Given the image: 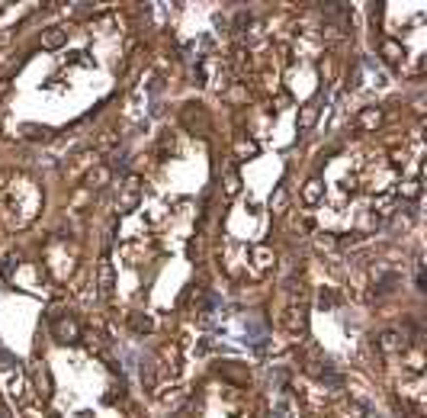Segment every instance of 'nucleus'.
Here are the masks:
<instances>
[{
    "mask_svg": "<svg viewBox=\"0 0 427 418\" xmlns=\"http://www.w3.org/2000/svg\"><path fill=\"white\" fill-rule=\"evenodd\" d=\"M55 338L61 341V344H68V341H78L80 338V328L74 318H61V322H55Z\"/></svg>",
    "mask_w": 427,
    "mask_h": 418,
    "instance_id": "obj_1",
    "label": "nucleus"
},
{
    "mask_svg": "<svg viewBox=\"0 0 427 418\" xmlns=\"http://www.w3.org/2000/svg\"><path fill=\"white\" fill-rule=\"evenodd\" d=\"M42 45H45V48H61V45H64V32H61V29H45V36H42Z\"/></svg>",
    "mask_w": 427,
    "mask_h": 418,
    "instance_id": "obj_2",
    "label": "nucleus"
},
{
    "mask_svg": "<svg viewBox=\"0 0 427 418\" xmlns=\"http://www.w3.org/2000/svg\"><path fill=\"white\" fill-rule=\"evenodd\" d=\"M379 52L386 55V62H392V64H395L398 58H402V48H398V42H392V39H386V42H382V45H379Z\"/></svg>",
    "mask_w": 427,
    "mask_h": 418,
    "instance_id": "obj_3",
    "label": "nucleus"
},
{
    "mask_svg": "<svg viewBox=\"0 0 427 418\" xmlns=\"http://www.w3.org/2000/svg\"><path fill=\"white\" fill-rule=\"evenodd\" d=\"M132 328H135V332H151L155 322H151L148 315H141V312H135V315H132Z\"/></svg>",
    "mask_w": 427,
    "mask_h": 418,
    "instance_id": "obj_4",
    "label": "nucleus"
},
{
    "mask_svg": "<svg viewBox=\"0 0 427 418\" xmlns=\"http://www.w3.org/2000/svg\"><path fill=\"white\" fill-rule=\"evenodd\" d=\"M305 203H318V196H321V184L318 180H309V187H305Z\"/></svg>",
    "mask_w": 427,
    "mask_h": 418,
    "instance_id": "obj_5",
    "label": "nucleus"
},
{
    "mask_svg": "<svg viewBox=\"0 0 427 418\" xmlns=\"http://www.w3.org/2000/svg\"><path fill=\"white\" fill-rule=\"evenodd\" d=\"M225 376H228V379H234V383H244V379H248V373L238 370V364H228V367H225Z\"/></svg>",
    "mask_w": 427,
    "mask_h": 418,
    "instance_id": "obj_6",
    "label": "nucleus"
},
{
    "mask_svg": "<svg viewBox=\"0 0 427 418\" xmlns=\"http://www.w3.org/2000/svg\"><path fill=\"white\" fill-rule=\"evenodd\" d=\"M315 116H318V106H315V103H309V106L302 109V125H311V123H315Z\"/></svg>",
    "mask_w": 427,
    "mask_h": 418,
    "instance_id": "obj_7",
    "label": "nucleus"
},
{
    "mask_svg": "<svg viewBox=\"0 0 427 418\" xmlns=\"http://www.w3.org/2000/svg\"><path fill=\"white\" fill-rule=\"evenodd\" d=\"M360 123H363L366 129H373V125L379 123V109H366V113H363V119H360Z\"/></svg>",
    "mask_w": 427,
    "mask_h": 418,
    "instance_id": "obj_8",
    "label": "nucleus"
},
{
    "mask_svg": "<svg viewBox=\"0 0 427 418\" xmlns=\"http://www.w3.org/2000/svg\"><path fill=\"white\" fill-rule=\"evenodd\" d=\"M23 132H29V139H48L52 135L48 129H39V125H23Z\"/></svg>",
    "mask_w": 427,
    "mask_h": 418,
    "instance_id": "obj_9",
    "label": "nucleus"
},
{
    "mask_svg": "<svg viewBox=\"0 0 427 418\" xmlns=\"http://www.w3.org/2000/svg\"><path fill=\"white\" fill-rule=\"evenodd\" d=\"M100 283H103V293H109V283H113V271H109V264H103V271H100Z\"/></svg>",
    "mask_w": 427,
    "mask_h": 418,
    "instance_id": "obj_10",
    "label": "nucleus"
},
{
    "mask_svg": "<svg viewBox=\"0 0 427 418\" xmlns=\"http://www.w3.org/2000/svg\"><path fill=\"white\" fill-rule=\"evenodd\" d=\"M238 155H241V158L257 155V145H254V142H241V145H238Z\"/></svg>",
    "mask_w": 427,
    "mask_h": 418,
    "instance_id": "obj_11",
    "label": "nucleus"
},
{
    "mask_svg": "<svg viewBox=\"0 0 427 418\" xmlns=\"http://www.w3.org/2000/svg\"><path fill=\"white\" fill-rule=\"evenodd\" d=\"M382 348H386V351L398 348V338H395V334H392V332H386V334H382Z\"/></svg>",
    "mask_w": 427,
    "mask_h": 418,
    "instance_id": "obj_12",
    "label": "nucleus"
},
{
    "mask_svg": "<svg viewBox=\"0 0 427 418\" xmlns=\"http://www.w3.org/2000/svg\"><path fill=\"white\" fill-rule=\"evenodd\" d=\"M402 193L408 196V200H414V196H418V184H405V187H402Z\"/></svg>",
    "mask_w": 427,
    "mask_h": 418,
    "instance_id": "obj_13",
    "label": "nucleus"
},
{
    "mask_svg": "<svg viewBox=\"0 0 427 418\" xmlns=\"http://www.w3.org/2000/svg\"><path fill=\"white\" fill-rule=\"evenodd\" d=\"M257 261H260V267H267V261H270V251H267V248H257Z\"/></svg>",
    "mask_w": 427,
    "mask_h": 418,
    "instance_id": "obj_14",
    "label": "nucleus"
},
{
    "mask_svg": "<svg viewBox=\"0 0 427 418\" xmlns=\"http://www.w3.org/2000/svg\"><path fill=\"white\" fill-rule=\"evenodd\" d=\"M228 193H238V177L234 174H228Z\"/></svg>",
    "mask_w": 427,
    "mask_h": 418,
    "instance_id": "obj_15",
    "label": "nucleus"
},
{
    "mask_svg": "<svg viewBox=\"0 0 427 418\" xmlns=\"http://www.w3.org/2000/svg\"><path fill=\"white\" fill-rule=\"evenodd\" d=\"M0 418H10V412H7V409H3V405H0Z\"/></svg>",
    "mask_w": 427,
    "mask_h": 418,
    "instance_id": "obj_16",
    "label": "nucleus"
}]
</instances>
